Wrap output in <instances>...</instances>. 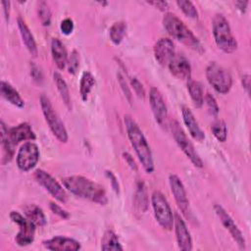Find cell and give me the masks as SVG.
<instances>
[{"mask_svg":"<svg viewBox=\"0 0 251 251\" xmlns=\"http://www.w3.org/2000/svg\"><path fill=\"white\" fill-rule=\"evenodd\" d=\"M62 182L67 190L80 198L100 205H105L108 202L104 187L85 176H70L64 177Z\"/></svg>","mask_w":251,"mask_h":251,"instance_id":"obj_1","label":"cell"},{"mask_svg":"<svg viewBox=\"0 0 251 251\" xmlns=\"http://www.w3.org/2000/svg\"><path fill=\"white\" fill-rule=\"evenodd\" d=\"M125 125L127 132V137L133 147L138 160L140 161L144 171L147 174H151L154 171V161L150 146L141 131L138 125L128 115L125 117Z\"/></svg>","mask_w":251,"mask_h":251,"instance_id":"obj_2","label":"cell"},{"mask_svg":"<svg viewBox=\"0 0 251 251\" xmlns=\"http://www.w3.org/2000/svg\"><path fill=\"white\" fill-rule=\"evenodd\" d=\"M163 25L171 36H173L185 46L195 51H203V47L199 39L175 14L166 13L163 18Z\"/></svg>","mask_w":251,"mask_h":251,"instance_id":"obj_3","label":"cell"},{"mask_svg":"<svg viewBox=\"0 0 251 251\" xmlns=\"http://www.w3.org/2000/svg\"><path fill=\"white\" fill-rule=\"evenodd\" d=\"M213 35L219 49L225 53H232L237 48V42L231 33L228 21L221 14H217L212 22Z\"/></svg>","mask_w":251,"mask_h":251,"instance_id":"obj_4","label":"cell"},{"mask_svg":"<svg viewBox=\"0 0 251 251\" xmlns=\"http://www.w3.org/2000/svg\"><path fill=\"white\" fill-rule=\"evenodd\" d=\"M40 106H41V110H42L43 116L45 118V121H46L50 130L52 131V133L56 136V138L59 141H61L63 143L67 142L68 141L67 129H66L63 122L59 118L58 114L56 113L54 107L52 106L50 100L44 94H42L40 96Z\"/></svg>","mask_w":251,"mask_h":251,"instance_id":"obj_5","label":"cell"},{"mask_svg":"<svg viewBox=\"0 0 251 251\" xmlns=\"http://www.w3.org/2000/svg\"><path fill=\"white\" fill-rule=\"evenodd\" d=\"M206 77L213 88L221 93L226 94L229 91L232 84L230 74L216 62H212L206 68Z\"/></svg>","mask_w":251,"mask_h":251,"instance_id":"obj_6","label":"cell"},{"mask_svg":"<svg viewBox=\"0 0 251 251\" xmlns=\"http://www.w3.org/2000/svg\"><path fill=\"white\" fill-rule=\"evenodd\" d=\"M154 216L158 224L167 230H171L174 226V214L166 197L158 190H155L151 196Z\"/></svg>","mask_w":251,"mask_h":251,"instance_id":"obj_7","label":"cell"},{"mask_svg":"<svg viewBox=\"0 0 251 251\" xmlns=\"http://www.w3.org/2000/svg\"><path fill=\"white\" fill-rule=\"evenodd\" d=\"M171 129L174 135V138L178 145V147L182 150V152L186 155V157L190 160V162L197 168L203 167V161L196 152L192 142L188 139L187 135L180 127L179 124L176 121H173L171 123Z\"/></svg>","mask_w":251,"mask_h":251,"instance_id":"obj_8","label":"cell"},{"mask_svg":"<svg viewBox=\"0 0 251 251\" xmlns=\"http://www.w3.org/2000/svg\"><path fill=\"white\" fill-rule=\"evenodd\" d=\"M10 219L19 226V231L16 235V242L19 246H26L33 242L35 236V225L26 217H23L20 213L12 211Z\"/></svg>","mask_w":251,"mask_h":251,"instance_id":"obj_9","label":"cell"},{"mask_svg":"<svg viewBox=\"0 0 251 251\" xmlns=\"http://www.w3.org/2000/svg\"><path fill=\"white\" fill-rule=\"evenodd\" d=\"M34 178L56 200H58L61 203H66L68 201V194L66 190L51 175H49L43 170L38 169L34 172Z\"/></svg>","mask_w":251,"mask_h":251,"instance_id":"obj_10","label":"cell"},{"mask_svg":"<svg viewBox=\"0 0 251 251\" xmlns=\"http://www.w3.org/2000/svg\"><path fill=\"white\" fill-rule=\"evenodd\" d=\"M39 160V149L31 141L24 143L17 154L18 168L23 172H28L33 169Z\"/></svg>","mask_w":251,"mask_h":251,"instance_id":"obj_11","label":"cell"},{"mask_svg":"<svg viewBox=\"0 0 251 251\" xmlns=\"http://www.w3.org/2000/svg\"><path fill=\"white\" fill-rule=\"evenodd\" d=\"M214 211L218 218L220 219L223 226L227 229V231L230 233L233 240L236 242V244L241 249H245V238L241 232V230L238 228L237 225L234 223L232 218L227 214V212L219 204L214 205Z\"/></svg>","mask_w":251,"mask_h":251,"instance_id":"obj_12","label":"cell"},{"mask_svg":"<svg viewBox=\"0 0 251 251\" xmlns=\"http://www.w3.org/2000/svg\"><path fill=\"white\" fill-rule=\"evenodd\" d=\"M169 183L171 187V191L175 197V200L182 212V214L186 217L189 216L190 209H189V201L187 198V194L184 188V185L180 178L176 175H170L169 176Z\"/></svg>","mask_w":251,"mask_h":251,"instance_id":"obj_13","label":"cell"},{"mask_svg":"<svg viewBox=\"0 0 251 251\" xmlns=\"http://www.w3.org/2000/svg\"><path fill=\"white\" fill-rule=\"evenodd\" d=\"M149 103L156 122L161 126L166 125V121L168 118L167 106L161 92L156 87H151L150 89Z\"/></svg>","mask_w":251,"mask_h":251,"instance_id":"obj_14","label":"cell"},{"mask_svg":"<svg viewBox=\"0 0 251 251\" xmlns=\"http://www.w3.org/2000/svg\"><path fill=\"white\" fill-rule=\"evenodd\" d=\"M175 55V45L170 38L162 37L155 43L154 56L161 66H168L169 62Z\"/></svg>","mask_w":251,"mask_h":251,"instance_id":"obj_15","label":"cell"},{"mask_svg":"<svg viewBox=\"0 0 251 251\" xmlns=\"http://www.w3.org/2000/svg\"><path fill=\"white\" fill-rule=\"evenodd\" d=\"M174 226L178 248L182 251H190L192 249V239L184 221L178 214L174 216Z\"/></svg>","mask_w":251,"mask_h":251,"instance_id":"obj_16","label":"cell"},{"mask_svg":"<svg viewBox=\"0 0 251 251\" xmlns=\"http://www.w3.org/2000/svg\"><path fill=\"white\" fill-rule=\"evenodd\" d=\"M169 71L173 75L179 79H189L191 75V66L188 60L182 55H175L169 62Z\"/></svg>","mask_w":251,"mask_h":251,"instance_id":"obj_17","label":"cell"},{"mask_svg":"<svg viewBox=\"0 0 251 251\" xmlns=\"http://www.w3.org/2000/svg\"><path fill=\"white\" fill-rule=\"evenodd\" d=\"M43 246L51 251H76L80 249V244L78 241L64 236H55L53 238L47 239L43 241Z\"/></svg>","mask_w":251,"mask_h":251,"instance_id":"obj_18","label":"cell"},{"mask_svg":"<svg viewBox=\"0 0 251 251\" xmlns=\"http://www.w3.org/2000/svg\"><path fill=\"white\" fill-rule=\"evenodd\" d=\"M181 115H182V120L184 125L186 126L190 135L192 136L193 139L201 142L204 140L205 138V134L202 131V129L200 128L197 121L195 120V117L193 115V113L191 112V110L186 107V106H182L181 107Z\"/></svg>","mask_w":251,"mask_h":251,"instance_id":"obj_19","label":"cell"},{"mask_svg":"<svg viewBox=\"0 0 251 251\" xmlns=\"http://www.w3.org/2000/svg\"><path fill=\"white\" fill-rule=\"evenodd\" d=\"M8 135L15 145H17L21 141L34 140L36 137L34 131L27 123H22L10 128L8 130Z\"/></svg>","mask_w":251,"mask_h":251,"instance_id":"obj_20","label":"cell"},{"mask_svg":"<svg viewBox=\"0 0 251 251\" xmlns=\"http://www.w3.org/2000/svg\"><path fill=\"white\" fill-rule=\"evenodd\" d=\"M51 54L58 69L63 70L68 63V54L64 44L58 38H53L51 41Z\"/></svg>","mask_w":251,"mask_h":251,"instance_id":"obj_21","label":"cell"},{"mask_svg":"<svg viewBox=\"0 0 251 251\" xmlns=\"http://www.w3.org/2000/svg\"><path fill=\"white\" fill-rule=\"evenodd\" d=\"M18 27H19L23 42L25 45L26 49L32 56L35 57L37 55V47H36L34 37H33L32 33L30 32L28 26L26 25L25 22L21 17L18 18Z\"/></svg>","mask_w":251,"mask_h":251,"instance_id":"obj_22","label":"cell"},{"mask_svg":"<svg viewBox=\"0 0 251 251\" xmlns=\"http://www.w3.org/2000/svg\"><path fill=\"white\" fill-rule=\"evenodd\" d=\"M1 144H2V163L6 164L10 162L14 156L15 144L11 141L8 135V128L6 127L4 122H1Z\"/></svg>","mask_w":251,"mask_h":251,"instance_id":"obj_23","label":"cell"},{"mask_svg":"<svg viewBox=\"0 0 251 251\" xmlns=\"http://www.w3.org/2000/svg\"><path fill=\"white\" fill-rule=\"evenodd\" d=\"M1 93L2 96L9 101L11 104L18 108H23L25 106V101L20 95V93L7 81H1Z\"/></svg>","mask_w":251,"mask_h":251,"instance_id":"obj_24","label":"cell"},{"mask_svg":"<svg viewBox=\"0 0 251 251\" xmlns=\"http://www.w3.org/2000/svg\"><path fill=\"white\" fill-rule=\"evenodd\" d=\"M25 217L31 221L36 226H44L47 223L46 217L40 207L35 204H29L24 208Z\"/></svg>","mask_w":251,"mask_h":251,"instance_id":"obj_25","label":"cell"},{"mask_svg":"<svg viewBox=\"0 0 251 251\" xmlns=\"http://www.w3.org/2000/svg\"><path fill=\"white\" fill-rule=\"evenodd\" d=\"M187 90L193 102V105L196 108H201L204 103V95L201 84L196 80L189 79L187 82Z\"/></svg>","mask_w":251,"mask_h":251,"instance_id":"obj_26","label":"cell"},{"mask_svg":"<svg viewBox=\"0 0 251 251\" xmlns=\"http://www.w3.org/2000/svg\"><path fill=\"white\" fill-rule=\"evenodd\" d=\"M101 249L102 250H123V247L119 241L117 234L108 229L104 232L101 239Z\"/></svg>","mask_w":251,"mask_h":251,"instance_id":"obj_27","label":"cell"},{"mask_svg":"<svg viewBox=\"0 0 251 251\" xmlns=\"http://www.w3.org/2000/svg\"><path fill=\"white\" fill-rule=\"evenodd\" d=\"M53 77H54V82L57 86V89L60 93V96L63 100V102L65 103V105L71 109L72 108V103H71V96H70V91H69V88H68V85L65 81V79L62 77V75L55 72L54 75H53Z\"/></svg>","mask_w":251,"mask_h":251,"instance_id":"obj_28","label":"cell"},{"mask_svg":"<svg viewBox=\"0 0 251 251\" xmlns=\"http://www.w3.org/2000/svg\"><path fill=\"white\" fill-rule=\"evenodd\" d=\"M94 84H95V78L92 75V74L89 72H84L80 77V82H79V93L83 101L87 100L88 94L90 93Z\"/></svg>","mask_w":251,"mask_h":251,"instance_id":"obj_29","label":"cell"},{"mask_svg":"<svg viewBox=\"0 0 251 251\" xmlns=\"http://www.w3.org/2000/svg\"><path fill=\"white\" fill-rule=\"evenodd\" d=\"M126 31V24L125 22H117L110 27V39L115 45H119Z\"/></svg>","mask_w":251,"mask_h":251,"instance_id":"obj_30","label":"cell"},{"mask_svg":"<svg viewBox=\"0 0 251 251\" xmlns=\"http://www.w3.org/2000/svg\"><path fill=\"white\" fill-rule=\"evenodd\" d=\"M135 206L141 212H145L147 210L148 197L143 182H139L137 185V190L135 193Z\"/></svg>","mask_w":251,"mask_h":251,"instance_id":"obj_31","label":"cell"},{"mask_svg":"<svg viewBox=\"0 0 251 251\" xmlns=\"http://www.w3.org/2000/svg\"><path fill=\"white\" fill-rule=\"evenodd\" d=\"M211 129H212L214 136L220 142H225L226 140L227 128H226V125L224 121H222V120L215 121L211 126Z\"/></svg>","mask_w":251,"mask_h":251,"instance_id":"obj_32","label":"cell"},{"mask_svg":"<svg viewBox=\"0 0 251 251\" xmlns=\"http://www.w3.org/2000/svg\"><path fill=\"white\" fill-rule=\"evenodd\" d=\"M176 5L178 8L183 12L184 15L191 19H197L198 18V12L193 5L192 2L190 1H183V0H178L176 1Z\"/></svg>","mask_w":251,"mask_h":251,"instance_id":"obj_33","label":"cell"},{"mask_svg":"<svg viewBox=\"0 0 251 251\" xmlns=\"http://www.w3.org/2000/svg\"><path fill=\"white\" fill-rule=\"evenodd\" d=\"M37 14H38V18H39V20H40V22L43 25H50L51 12L49 10L48 5L44 1H41V2L38 3Z\"/></svg>","mask_w":251,"mask_h":251,"instance_id":"obj_34","label":"cell"},{"mask_svg":"<svg viewBox=\"0 0 251 251\" xmlns=\"http://www.w3.org/2000/svg\"><path fill=\"white\" fill-rule=\"evenodd\" d=\"M68 70L70 74H75L78 67H79V56L76 50H73V52L71 53L70 58L68 59Z\"/></svg>","mask_w":251,"mask_h":251,"instance_id":"obj_35","label":"cell"},{"mask_svg":"<svg viewBox=\"0 0 251 251\" xmlns=\"http://www.w3.org/2000/svg\"><path fill=\"white\" fill-rule=\"evenodd\" d=\"M204 100L206 102V105H207V108H208L210 114L214 115V116L218 115V113H219V106H218V103H217L216 99L214 98V96L212 94H210V93H207L205 98H204Z\"/></svg>","mask_w":251,"mask_h":251,"instance_id":"obj_36","label":"cell"},{"mask_svg":"<svg viewBox=\"0 0 251 251\" xmlns=\"http://www.w3.org/2000/svg\"><path fill=\"white\" fill-rule=\"evenodd\" d=\"M60 28H61L62 33H64V34H66V35L71 34V33L73 32V30H74V22H73V20L70 19V18L64 19V20L61 22Z\"/></svg>","mask_w":251,"mask_h":251,"instance_id":"obj_37","label":"cell"},{"mask_svg":"<svg viewBox=\"0 0 251 251\" xmlns=\"http://www.w3.org/2000/svg\"><path fill=\"white\" fill-rule=\"evenodd\" d=\"M130 85L132 86L134 92L136 93V95L140 98H143L145 96V90L144 87L142 85V83L136 78V77H132L130 79Z\"/></svg>","mask_w":251,"mask_h":251,"instance_id":"obj_38","label":"cell"},{"mask_svg":"<svg viewBox=\"0 0 251 251\" xmlns=\"http://www.w3.org/2000/svg\"><path fill=\"white\" fill-rule=\"evenodd\" d=\"M49 207H50L51 211H52L54 214L58 215L59 217H61V218H63V219H68V218L70 217L69 213H68L66 210H64L62 207H60L58 204H56V203H54V202H50V203H49Z\"/></svg>","mask_w":251,"mask_h":251,"instance_id":"obj_39","label":"cell"},{"mask_svg":"<svg viewBox=\"0 0 251 251\" xmlns=\"http://www.w3.org/2000/svg\"><path fill=\"white\" fill-rule=\"evenodd\" d=\"M117 76H118L119 83H120V85H121V87H122V89H123L125 95L126 96V98L128 99V101H130V99H131V94H130V91H129V89H128V87H127V85H126V80L124 79V77H123V75H122L121 74H118Z\"/></svg>","mask_w":251,"mask_h":251,"instance_id":"obj_40","label":"cell"},{"mask_svg":"<svg viewBox=\"0 0 251 251\" xmlns=\"http://www.w3.org/2000/svg\"><path fill=\"white\" fill-rule=\"evenodd\" d=\"M123 157H124V159L126 160V162L127 163V165L130 167L131 170L137 171V166H136V164H135V162H134V160H133V158L131 157L130 154H128V153H126V152H124V153H123Z\"/></svg>","mask_w":251,"mask_h":251,"instance_id":"obj_41","label":"cell"},{"mask_svg":"<svg viewBox=\"0 0 251 251\" xmlns=\"http://www.w3.org/2000/svg\"><path fill=\"white\" fill-rule=\"evenodd\" d=\"M106 175L110 177V180L112 182V186H113V189L115 190V192L119 193V183H118L116 176L113 175L112 172H106Z\"/></svg>","mask_w":251,"mask_h":251,"instance_id":"obj_42","label":"cell"},{"mask_svg":"<svg viewBox=\"0 0 251 251\" xmlns=\"http://www.w3.org/2000/svg\"><path fill=\"white\" fill-rule=\"evenodd\" d=\"M149 4L154 5L161 11H165L168 9V2L166 1H154V2H149Z\"/></svg>","mask_w":251,"mask_h":251,"instance_id":"obj_43","label":"cell"},{"mask_svg":"<svg viewBox=\"0 0 251 251\" xmlns=\"http://www.w3.org/2000/svg\"><path fill=\"white\" fill-rule=\"evenodd\" d=\"M1 4H2V6H3L5 19H6V20H9V15H10V2H9V1H2Z\"/></svg>","mask_w":251,"mask_h":251,"instance_id":"obj_44","label":"cell"},{"mask_svg":"<svg viewBox=\"0 0 251 251\" xmlns=\"http://www.w3.org/2000/svg\"><path fill=\"white\" fill-rule=\"evenodd\" d=\"M242 85L245 87L247 93H249V85H250V76L249 75H245L242 76Z\"/></svg>","mask_w":251,"mask_h":251,"instance_id":"obj_45","label":"cell"},{"mask_svg":"<svg viewBox=\"0 0 251 251\" xmlns=\"http://www.w3.org/2000/svg\"><path fill=\"white\" fill-rule=\"evenodd\" d=\"M235 5L236 7L241 11V12H244L246 10V7L248 5V2L247 1H237L235 2Z\"/></svg>","mask_w":251,"mask_h":251,"instance_id":"obj_46","label":"cell"}]
</instances>
